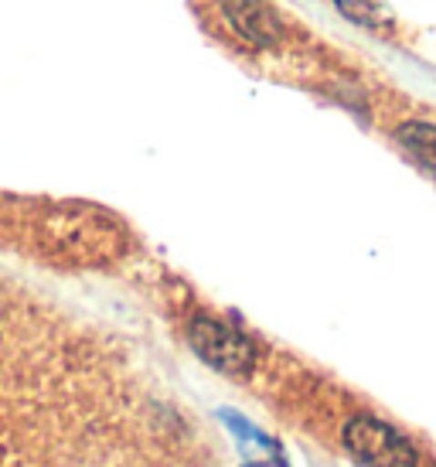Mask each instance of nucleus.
<instances>
[{
	"instance_id": "f257e3e1",
	"label": "nucleus",
	"mask_w": 436,
	"mask_h": 467,
	"mask_svg": "<svg viewBox=\"0 0 436 467\" xmlns=\"http://www.w3.org/2000/svg\"><path fill=\"white\" fill-rule=\"evenodd\" d=\"M345 447L358 467H416L412 443L375 416L348 420Z\"/></svg>"
},
{
	"instance_id": "f03ea898",
	"label": "nucleus",
	"mask_w": 436,
	"mask_h": 467,
	"mask_svg": "<svg viewBox=\"0 0 436 467\" xmlns=\"http://www.w3.org/2000/svg\"><path fill=\"white\" fill-rule=\"evenodd\" d=\"M192 348L205 358L212 368L229 372V376H245L256 365V348L245 335L222 321L198 317L192 321Z\"/></svg>"
},
{
	"instance_id": "7ed1b4c3",
	"label": "nucleus",
	"mask_w": 436,
	"mask_h": 467,
	"mask_svg": "<svg viewBox=\"0 0 436 467\" xmlns=\"http://www.w3.org/2000/svg\"><path fill=\"white\" fill-rule=\"evenodd\" d=\"M222 7H225V17L232 21V27L239 35H245L253 45L270 48L280 41V21L263 0H222Z\"/></svg>"
},
{
	"instance_id": "20e7f679",
	"label": "nucleus",
	"mask_w": 436,
	"mask_h": 467,
	"mask_svg": "<svg viewBox=\"0 0 436 467\" xmlns=\"http://www.w3.org/2000/svg\"><path fill=\"white\" fill-rule=\"evenodd\" d=\"M396 137L426 171H433L436 174V127L433 123H420V119L402 123V127L396 130Z\"/></svg>"
},
{
	"instance_id": "39448f33",
	"label": "nucleus",
	"mask_w": 436,
	"mask_h": 467,
	"mask_svg": "<svg viewBox=\"0 0 436 467\" xmlns=\"http://www.w3.org/2000/svg\"><path fill=\"white\" fill-rule=\"evenodd\" d=\"M337 11L345 14L348 21H355L361 27H372V31H389L392 27V17L385 11L379 0H334Z\"/></svg>"
},
{
	"instance_id": "423d86ee",
	"label": "nucleus",
	"mask_w": 436,
	"mask_h": 467,
	"mask_svg": "<svg viewBox=\"0 0 436 467\" xmlns=\"http://www.w3.org/2000/svg\"><path fill=\"white\" fill-rule=\"evenodd\" d=\"M245 467H280V464H273V461H253V464H245Z\"/></svg>"
}]
</instances>
